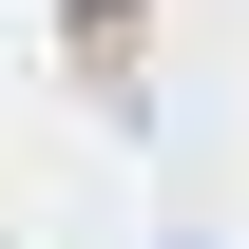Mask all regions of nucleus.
I'll return each instance as SVG.
<instances>
[{"label": "nucleus", "instance_id": "f257e3e1", "mask_svg": "<svg viewBox=\"0 0 249 249\" xmlns=\"http://www.w3.org/2000/svg\"><path fill=\"white\" fill-rule=\"evenodd\" d=\"M134 19H154V0H77V58L115 77V58H134Z\"/></svg>", "mask_w": 249, "mask_h": 249}]
</instances>
